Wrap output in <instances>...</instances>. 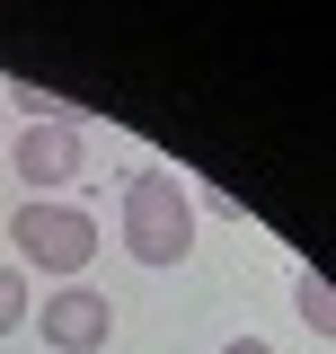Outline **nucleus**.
<instances>
[{"label":"nucleus","instance_id":"1","mask_svg":"<svg viewBox=\"0 0 336 354\" xmlns=\"http://www.w3.org/2000/svg\"><path fill=\"white\" fill-rule=\"evenodd\" d=\"M124 257L133 266H186L195 257V195L168 169L124 177Z\"/></svg>","mask_w":336,"mask_h":354},{"label":"nucleus","instance_id":"2","mask_svg":"<svg viewBox=\"0 0 336 354\" xmlns=\"http://www.w3.org/2000/svg\"><path fill=\"white\" fill-rule=\"evenodd\" d=\"M9 248H27V266L53 274V283H80V266L97 257V221H88L80 204H62V195H18Z\"/></svg>","mask_w":336,"mask_h":354},{"label":"nucleus","instance_id":"3","mask_svg":"<svg viewBox=\"0 0 336 354\" xmlns=\"http://www.w3.org/2000/svg\"><path fill=\"white\" fill-rule=\"evenodd\" d=\"M36 337H44V354H97L115 337V310L97 283H53L36 301Z\"/></svg>","mask_w":336,"mask_h":354},{"label":"nucleus","instance_id":"4","mask_svg":"<svg viewBox=\"0 0 336 354\" xmlns=\"http://www.w3.org/2000/svg\"><path fill=\"white\" fill-rule=\"evenodd\" d=\"M80 160H88L80 124H18V151H9V169H18L27 195H62L80 177Z\"/></svg>","mask_w":336,"mask_h":354},{"label":"nucleus","instance_id":"5","mask_svg":"<svg viewBox=\"0 0 336 354\" xmlns=\"http://www.w3.org/2000/svg\"><path fill=\"white\" fill-rule=\"evenodd\" d=\"M292 310H301L310 337H336V292L319 283V274H301V283H292Z\"/></svg>","mask_w":336,"mask_h":354},{"label":"nucleus","instance_id":"6","mask_svg":"<svg viewBox=\"0 0 336 354\" xmlns=\"http://www.w3.org/2000/svg\"><path fill=\"white\" fill-rule=\"evenodd\" d=\"M18 319H27V274H18V266H0V337H9Z\"/></svg>","mask_w":336,"mask_h":354},{"label":"nucleus","instance_id":"7","mask_svg":"<svg viewBox=\"0 0 336 354\" xmlns=\"http://www.w3.org/2000/svg\"><path fill=\"white\" fill-rule=\"evenodd\" d=\"M221 354H274V346H265V337H230Z\"/></svg>","mask_w":336,"mask_h":354}]
</instances>
